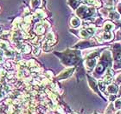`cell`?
<instances>
[{
  "label": "cell",
  "mask_w": 121,
  "mask_h": 114,
  "mask_svg": "<svg viewBox=\"0 0 121 114\" xmlns=\"http://www.w3.org/2000/svg\"><path fill=\"white\" fill-rule=\"evenodd\" d=\"M116 114H121V111H117V113Z\"/></svg>",
  "instance_id": "44dd1931"
},
{
  "label": "cell",
  "mask_w": 121,
  "mask_h": 114,
  "mask_svg": "<svg viewBox=\"0 0 121 114\" xmlns=\"http://www.w3.org/2000/svg\"><path fill=\"white\" fill-rule=\"evenodd\" d=\"M71 25H72L74 28H77L78 26H80L81 25V20L78 18H73L72 19H71Z\"/></svg>",
  "instance_id": "ba28073f"
},
{
  "label": "cell",
  "mask_w": 121,
  "mask_h": 114,
  "mask_svg": "<svg viewBox=\"0 0 121 114\" xmlns=\"http://www.w3.org/2000/svg\"><path fill=\"white\" fill-rule=\"evenodd\" d=\"M74 68H69V69H67V70L63 71L62 72H61V74H60V75H58L57 79H67V78H68L69 76H71V75H72V73L74 72Z\"/></svg>",
  "instance_id": "277c9868"
},
{
  "label": "cell",
  "mask_w": 121,
  "mask_h": 114,
  "mask_svg": "<svg viewBox=\"0 0 121 114\" xmlns=\"http://www.w3.org/2000/svg\"><path fill=\"white\" fill-rule=\"evenodd\" d=\"M35 18H43L45 17V13H44L42 10H37V11H35Z\"/></svg>",
  "instance_id": "9a60e30c"
},
{
  "label": "cell",
  "mask_w": 121,
  "mask_h": 114,
  "mask_svg": "<svg viewBox=\"0 0 121 114\" xmlns=\"http://www.w3.org/2000/svg\"><path fill=\"white\" fill-rule=\"evenodd\" d=\"M105 71V66L102 65V64H100V65L96 66V71L98 73H101L103 71Z\"/></svg>",
  "instance_id": "2e32d148"
},
{
  "label": "cell",
  "mask_w": 121,
  "mask_h": 114,
  "mask_svg": "<svg viewBox=\"0 0 121 114\" xmlns=\"http://www.w3.org/2000/svg\"><path fill=\"white\" fill-rule=\"evenodd\" d=\"M95 13V10L94 8H89L86 5H81L77 9L76 11V14L77 16H79L81 18H87L92 17Z\"/></svg>",
  "instance_id": "7a4b0ae2"
},
{
  "label": "cell",
  "mask_w": 121,
  "mask_h": 114,
  "mask_svg": "<svg viewBox=\"0 0 121 114\" xmlns=\"http://www.w3.org/2000/svg\"><path fill=\"white\" fill-rule=\"evenodd\" d=\"M114 28V25L111 22H106L105 24V31H110Z\"/></svg>",
  "instance_id": "7c38bea8"
},
{
  "label": "cell",
  "mask_w": 121,
  "mask_h": 114,
  "mask_svg": "<svg viewBox=\"0 0 121 114\" xmlns=\"http://www.w3.org/2000/svg\"><path fill=\"white\" fill-rule=\"evenodd\" d=\"M85 4H91V5H95V6H100L101 5V3L97 1V0H82Z\"/></svg>",
  "instance_id": "9c48e42d"
},
{
  "label": "cell",
  "mask_w": 121,
  "mask_h": 114,
  "mask_svg": "<svg viewBox=\"0 0 121 114\" xmlns=\"http://www.w3.org/2000/svg\"><path fill=\"white\" fill-rule=\"evenodd\" d=\"M81 0H67V4L71 6L73 10H75L76 8H79Z\"/></svg>",
  "instance_id": "8992f818"
},
{
  "label": "cell",
  "mask_w": 121,
  "mask_h": 114,
  "mask_svg": "<svg viewBox=\"0 0 121 114\" xmlns=\"http://www.w3.org/2000/svg\"><path fill=\"white\" fill-rule=\"evenodd\" d=\"M105 83L104 81L99 82V88H100L101 91H105Z\"/></svg>",
  "instance_id": "ac0fdd59"
},
{
  "label": "cell",
  "mask_w": 121,
  "mask_h": 114,
  "mask_svg": "<svg viewBox=\"0 0 121 114\" xmlns=\"http://www.w3.org/2000/svg\"><path fill=\"white\" fill-rule=\"evenodd\" d=\"M56 55H58L60 57H61V60L62 62L66 65H72L74 64H75L79 59V54L80 52H70V51H67V52L62 53V54H60V53H55Z\"/></svg>",
  "instance_id": "6da1fadb"
},
{
  "label": "cell",
  "mask_w": 121,
  "mask_h": 114,
  "mask_svg": "<svg viewBox=\"0 0 121 114\" xmlns=\"http://www.w3.org/2000/svg\"><path fill=\"white\" fill-rule=\"evenodd\" d=\"M35 31V32H37L39 35H41V34L44 33V31H45V27H44L43 25H42V24H36Z\"/></svg>",
  "instance_id": "52a82bcc"
},
{
  "label": "cell",
  "mask_w": 121,
  "mask_h": 114,
  "mask_svg": "<svg viewBox=\"0 0 121 114\" xmlns=\"http://www.w3.org/2000/svg\"><path fill=\"white\" fill-rule=\"evenodd\" d=\"M113 38V34L111 31H105V32L103 33V38H104V40L109 41Z\"/></svg>",
  "instance_id": "8fae6325"
},
{
  "label": "cell",
  "mask_w": 121,
  "mask_h": 114,
  "mask_svg": "<svg viewBox=\"0 0 121 114\" xmlns=\"http://www.w3.org/2000/svg\"><path fill=\"white\" fill-rule=\"evenodd\" d=\"M107 91L109 93L114 94V93L118 92V87L116 86L115 84H109V86L107 87Z\"/></svg>",
  "instance_id": "30bf717a"
},
{
  "label": "cell",
  "mask_w": 121,
  "mask_h": 114,
  "mask_svg": "<svg viewBox=\"0 0 121 114\" xmlns=\"http://www.w3.org/2000/svg\"><path fill=\"white\" fill-rule=\"evenodd\" d=\"M0 48L1 49H7L8 48V43L5 41H0Z\"/></svg>",
  "instance_id": "e0dca14e"
},
{
  "label": "cell",
  "mask_w": 121,
  "mask_h": 114,
  "mask_svg": "<svg viewBox=\"0 0 121 114\" xmlns=\"http://www.w3.org/2000/svg\"><path fill=\"white\" fill-rule=\"evenodd\" d=\"M115 107L116 109H119L121 107V99H118L115 101Z\"/></svg>",
  "instance_id": "d6986e66"
},
{
  "label": "cell",
  "mask_w": 121,
  "mask_h": 114,
  "mask_svg": "<svg viewBox=\"0 0 121 114\" xmlns=\"http://www.w3.org/2000/svg\"><path fill=\"white\" fill-rule=\"evenodd\" d=\"M120 94H121V89H120Z\"/></svg>",
  "instance_id": "7402d4cb"
},
{
  "label": "cell",
  "mask_w": 121,
  "mask_h": 114,
  "mask_svg": "<svg viewBox=\"0 0 121 114\" xmlns=\"http://www.w3.org/2000/svg\"><path fill=\"white\" fill-rule=\"evenodd\" d=\"M94 32H95V29L94 27H88L85 29V30H82L81 31V32H80V36H81V38H86L90 37V36L94 35Z\"/></svg>",
  "instance_id": "3957f363"
},
{
  "label": "cell",
  "mask_w": 121,
  "mask_h": 114,
  "mask_svg": "<svg viewBox=\"0 0 121 114\" xmlns=\"http://www.w3.org/2000/svg\"><path fill=\"white\" fill-rule=\"evenodd\" d=\"M39 52H40V49H39V48H36V49L34 51V55H35V56H36V55L39 54Z\"/></svg>",
  "instance_id": "ffe728a7"
},
{
  "label": "cell",
  "mask_w": 121,
  "mask_h": 114,
  "mask_svg": "<svg viewBox=\"0 0 121 114\" xmlns=\"http://www.w3.org/2000/svg\"><path fill=\"white\" fill-rule=\"evenodd\" d=\"M114 58L116 60H121V45H119L118 44H114Z\"/></svg>",
  "instance_id": "5b68a950"
},
{
  "label": "cell",
  "mask_w": 121,
  "mask_h": 114,
  "mask_svg": "<svg viewBox=\"0 0 121 114\" xmlns=\"http://www.w3.org/2000/svg\"><path fill=\"white\" fill-rule=\"evenodd\" d=\"M40 4H41V0H31L30 1V5H31V7L33 9L38 7V6L40 5Z\"/></svg>",
  "instance_id": "5bb4252c"
},
{
  "label": "cell",
  "mask_w": 121,
  "mask_h": 114,
  "mask_svg": "<svg viewBox=\"0 0 121 114\" xmlns=\"http://www.w3.org/2000/svg\"><path fill=\"white\" fill-rule=\"evenodd\" d=\"M109 18H111L112 19L118 20V19L120 18V16H119V14H118V12H116V11H112V12L109 14Z\"/></svg>",
  "instance_id": "4fadbf2b"
}]
</instances>
